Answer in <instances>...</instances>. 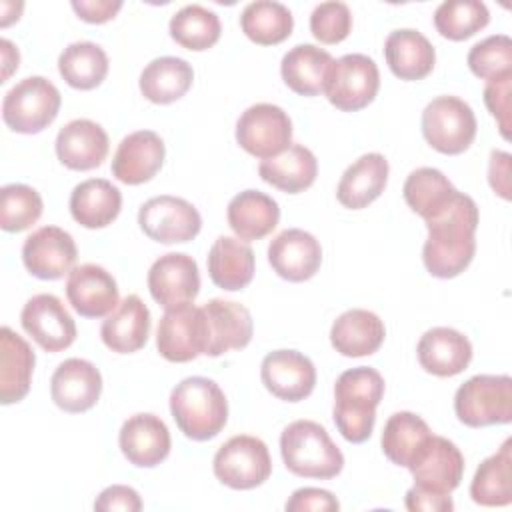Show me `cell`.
<instances>
[{"instance_id":"cell-1","label":"cell","mask_w":512,"mask_h":512,"mask_svg":"<svg viewBox=\"0 0 512 512\" xmlns=\"http://www.w3.org/2000/svg\"><path fill=\"white\" fill-rule=\"evenodd\" d=\"M478 206L462 192L432 218L424 220L428 238L422 246V262L434 278H454L462 274L476 252Z\"/></svg>"},{"instance_id":"cell-2","label":"cell","mask_w":512,"mask_h":512,"mask_svg":"<svg viewBox=\"0 0 512 512\" xmlns=\"http://www.w3.org/2000/svg\"><path fill=\"white\" fill-rule=\"evenodd\" d=\"M384 396V378L376 368L358 366L342 372L334 384L332 418L344 440L362 444L372 436L376 406Z\"/></svg>"},{"instance_id":"cell-3","label":"cell","mask_w":512,"mask_h":512,"mask_svg":"<svg viewBox=\"0 0 512 512\" xmlns=\"http://www.w3.org/2000/svg\"><path fill=\"white\" fill-rule=\"evenodd\" d=\"M170 412L186 438L204 442L218 436L226 426L228 400L214 380L190 376L172 388Z\"/></svg>"},{"instance_id":"cell-4","label":"cell","mask_w":512,"mask_h":512,"mask_svg":"<svg viewBox=\"0 0 512 512\" xmlns=\"http://www.w3.org/2000/svg\"><path fill=\"white\" fill-rule=\"evenodd\" d=\"M284 466L300 478L330 480L344 468V454L326 428L314 420H294L280 436Z\"/></svg>"},{"instance_id":"cell-5","label":"cell","mask_w":512,"mask_h":512,"mask_svg":"<svg viewBox=\"0 0 512 512\" xmlns=\"http://www.w3.org/2000/svg\"><path fill=\"white\" fill-rule=\"evenodd\" d=\"M454 412L470 428L508 424L512 420V378L508 374H478L454 394Z\"/></svg>"},{"instance_id":"cell-6","label":"cell","mask_w":512,"mask_h":512,"mask_svg":"<svg viewBox=\"0 0 512 512\" xmlns=\"http://www.w3.org/2000/svg\"><path fill=\"white\" fill-rule=\"evenodd\" d=\"M60 104V92L48 78L28 76L6 92L2 120L12 132L38 134L56 120Z\"/></svg>"},{"instance_id":"cell-7","label":"cell","mask_w":512,"mask_h":512,"mask_svg":"<svg viewBox=\"0 0 512 512\" xmlns=\"http://www.w3.org/2000/svg\"><path fill=\"white\" fill-rule=\"evenodd\" d=\"M476 116L462 98L438 96L422 112V134L440 154L456 156L470 148L476 138Z\"/></svg>"},{"instance_id":"cell-8","label":"cell","mask_w":512,"mask_h":512,"mask_svg":"<svg viewBox=\"0 0 512 512\" xmlns=\"http://www.w3.org/2000/svg\"><path fill=\"white\" fill-rule=\"evenodd\" d=\"M214 476L232 490H252L264 484L272 474L268 446L248 434L226 440L212 460Z\"/></svg>"},{"instance_id":"cell-9","label":"cell","mask_w":512,"mask_h":512,"mask_svg":"<svg viewBox=\"0 0 512 512\" xmlns=\"http://www.w3.org/2000/svg\"><path fill=\"white\" fill-rule=\"evenodd\" d=\"M378 88L380 72L376 62L366 54H344L332 62L324 94L338 110L358 112L376 98Z\"/></svg>"},{"instance_id":"cell-10","label":"cell","mask_w":512,"mask_h":512,"mask_svg":"<svg viewBox=\"0 0 512 512\" xmlns=\"http://www.w3.org/2000/svg\"><path fill=\"white\" fill-rule=\"evenodd\" d=\"M156 348L168 362H190L208 348V324L204 310L192 302L168 308L158 322Z\"/></svg>"},{"instance_id":"cell-11","label":"cell","mask_w":512,"mask_h":512,"mask_svg":"<svg viewBox=\"0 0 512 512\" xmlns=\"http://www.w3.org/2000/svg\"><path fill=\"white\" fill-rule=\"evenodd\" d=\"M292 120L276 104L260 102L246 108L236 122V142L254 158L266 160L290 146Z\"/></svg>"},{"instance_id":"cell-12","label":"cell","mask_w":512,"mask_h":512,"mask_svg":"<svg viewBox=\"0 0 512 512\" xmlns=\"http://www.w3.org/2000/svg\"><path fill=\"white\" fill-rule=\"evenodd\" d=\"M138 224L150 240L160 244H182L198 236L202 218L188 200L162 194L140 206Z\"/></svg>"},{"instance_id":"cell-13","label":"cell","mask_w":512,"mask_h":512,"mask_svg":"<svg viewBox=\"0 0 512 512\" xmlns=\"http://www.w3.org/2000/svg\"><path fill=\"white\" fill-rule=\"evenodd\" d=\"M408 470L416 488L436 494H452L460 486L464 474V456L452 440L430 434L414 454Z\"/></svg>"},{"instance_id":"cell-14","label":"cell","mask_w":512,"mask_h":512,"mask_svg":"<svg viewBox=\"0 0 512 512\" xmlns=\"http://www.w3.org/2000/svg\"><path fill=\"white\" fill-rule=\"evenodd\" d=\"M20 324L46 352L66 350L76 340L74 318L54 294L32 296L20 312Z\"/></svg>"},{"instance_id":"cell-15","label":"cell","mask_w":512,"mask_h":512,"mask_svg":"<svg viewBox=\"0 0 512 512\" xmlns=\"http://www.w3.org/2000/svg\"><path fill=\"white\" fill-rule=\"evenodd\" d=\"M78 258V248L70 232L58 226H42L34 230L22 246V262L26 270L40 280H58L70 274Z\"/></svg>"},{"instance_id":"cell-16","label":"cell","mask_w":512,"mask_h":512,"mask_svg":"<svg viewBox=\"0 0 512 512\" xmlns=\"http://www.w3.org/2000/svg\"><path fill=\"white\" fill-rule=\"evenodd\" d=\"M148 290L166 310L192 302L200 292L196 260L184 252H168L160 256L148 270Z\"/></svg>"},{"instance_id":"cell-17","label":"cell","mask_w":512,"mask_h":512,"mask_svg":"<svg viewBox=\"0 0 512 512\" xmlns=\"http://www.w3.org/2000/svg\"><path fill=\"white\" fill-rule=\"evenodd\" d=\"M264 388L284 400L300 402L308 398L316 386V368L308 356L298 350H274L260 364Z\"/></svg>"},{"instance_id":"cell-18","label":"cell","mask_w":512,"mask_h":512,"mask_svg":"<svg viewBox=\"0 0 512 512\" xmlns=\"http://www.w3.org/2000/svg\"><path fill=\"white\" fill-rule=\"evenodd\" d=\"M102 392L100 370L84 358H68L58 364L50 378V396L54 404L70 414L90 410Z\"/></svg>"},{"instance_id":"cell-19","label":"cell","mask_w":512,"mask_h":512,"mask_svg":"<svg viewBox=\"0 0 512 512\" xmlns=\"http://www.w3.org/2000/svg\"><path fill=\"white\" fill-rule=\"evenodd\" d=\"M166 148L152 130H136L122 138L112 158V176L128 186L152 180L164 164Z\"/></svg>"},{"instance_id":"cell-20","label":"cell","mask_w":512,"mask_h":512,"mask_svg":"<svg viewBox=\"0 0 512 512\" xmlns=\"http://www.w3.org/2000/svg\"><path fill=\"white\" fill-rule=\"evenodd\" d=\"M272 270L288 282L310 280L322 264V246L306 230H282L268 246Z\"/></svg>"},{"instance_id":"cell-21","label":"cell","mask_w":512,"mask_h":512,"mask_svg":"<svg viewBox=\"0 0 512 512\" xmlns=\"http://www.w3.org/2000/svg\"><path fill=\"white\" fill-rule=\"evenodd\" d=\"M118 444L124 458L138 468H154L170 454V432L156 414L130 416L118 434Z\"/></svg>"},{"instance_id":"cell-22","label":"cell","mask_w":512,"mask_h":512,"mask_svg":"<svg viewBox=\"0 0 512 512\" xmlns=\"http://www.w3.org/2000/svg\"><path fill=\"white\" fill-rule=\"evenodd\" d=\"M66 296L72 308L84 318L108 316L118 306L114 276L98 264H80L70 270Z\"/></svg>"},{"instance_id":"cell-23","label":"cell","mask_w":512,"mask_h":512,"mask_svg":"<svg viewBox=\"0 0 512 512\" xmlns=\"http://www.w3.org/2000/svg\"><path fill=\"white\" fill-rule=\"evenodd\" d=\"M208 324L206 356H222L228 350L246 348L252 340L254 324L248 308L238 302L214 298L202 306Z\"/></svg>"},{"instance_id":"cell-24","label":"cell","mask_w":512,"mask_h":512,"mask_svg":"<svg viewBox=\"0 0 512 512\" xmlns=\"http://www.w3.org/2000/svg\"><path fill=\"white\" fill-rule=\"evenodd\" d=\"M56 156L70 170L98 168L108 154L106 130L88 118L70 120L56 136Z\"/></svg>"},{"instance_id":"cell-25","label":"cell","mask_w":512,"mask_h":512,"mask_svg":"<svg viewBox=\"0 0 512 512\" xmlns=\"http://www.w3.org/2000/svg\"><path fill=\"white\" fill-rule=\"evenodd\" d=\"M416 354L426 372L448 378L468 368L472 360V344L462 332L448 326H436L420 336Z\"/></svg>"},{"instance_id":"cell-26","label":"cell","mask_w":512,"mask_h":512,"mask_svg":"<svg viewBox=\"0 0 512 512\" xmlns=\"http://www.w3.org/2000/svg\"><path fill=\"white\" fill-rule=\"evenodd\" d=\"M150 336V310L136 294H128L106 316L100 326V338L116 354H132L144 348Z\"/></svg>"},{"instance_id":"cell-27","label":"cell","mask_w":512,"mask_h":512,"mask_svg":"<svg viewBox=\"0 0 512 512\" xmlns=\"http://www.w3.org/2000/svg\"><path fill=\"white\" fill-rule=\"evenodd\" d=\"M384 336L386 328L380 316L364 308L342 312L330 328L332 348L348 358L374 354L382 346Z\"/></svg>"},{"instance_id":"cell-28","label":"cell","mask_w":512,"mask_h":512,"mask_svg":"<svg viewBox=\"0 0 512 512\" xmlns=\"http://www.w3.org/2000/svg\"><path fill=\"white\" fill-rule=\"evenodd\" d=\"M384 58L396 78L412 82L422 80L432 72L436 50L422 32L400 28L388 34L384 42Z\"/></svg>"},{"instance_id":"cell-29","label":"cell","mask_w":512,"mask_h":512,"mask_svg":"<svg viewBox=\"0 0 512 512\" xmlns=\"http://www.w3.org/2000/svg\"><path fill=\"white\" fill-rule=\"evenodd\" d=\"M388 170V160L382 154L368 152L360 156L344 170L336 186L338 202L350 210L366 208L384 192Z\"/></svg>"},{"instance_id":"cell-30","label":"cell","mask_w":512,"mask_h":512,"mask_svg":"<svg viewBox=\"0 0 512 512\" xmlns=\"http://www.w3.org/2000/svg\"><path fill=\"white\" fill-rule=\"evenodd\" d=\"M34 350L12 328L0 330V402L4 406L20 402L32 382Z\"/></svg>"},{"instance_id":"cell-31","label":"cell","mask_w":512,"mask_h":512,"mask_svg":"<svg viewBox=\"0 0 512 512\" xmlns=\"http://www.w3.org/2000/svg\"><path fill=\"white\" fill-rule=\"evenodd\" d=\"M122 208L120 190L104 178H88L74 186L70 194L72 218L90 230L112 224Z\"/></svg>"},{"instance_id":"cell-32","label":"cell","mask_w":512,"mask_h":512,"mask_svg":"<svg viewBox=\"0 0 512 512\" xmlns=\"http://www.w3.org/2000/svg\"><path fill=\"white\" fill-rule=\"evenodd\" d=\"M226 218L236 238L250 242L268 236L278 226L280 208L272 196L260 190H244L230 200Z\"/></svg>"},{"instance_id":"cell-33","label":"cell","mask_w":512,"mask_h":512,"mask_svg":"<svg viewBox=\"0 0 512 512\" xmlns=\"http://www.w3.org/2000/svg\"><path fill=\"white\" fill-rule=\"evenodd\" d=\"M258 174L266 184L286 194H298L314 184L318 162L310 148L302 144H290L280 154L262 160Z\"/></svg>"},{"instance_id":"cell-34","label":"cell","mask_w":512,"mask_h":512,"mask_svg":"<svg viewBox=\"0 0 512 512\" xmlns=\"http://www.w3.org/2000/svg\"><path fill=\"white\" fill-rule=\"evenodd\" d=\"M254 252L252 248L234 236H220L214 240L208 252L210 280L228 292L246 288L254 278Z\"/></svg>"},{"instance_id":"cell-35","label":"cell","mask_w":512,"mask_h":512,"mask_svg":"<svg viewBox=\"0 0 512 512\" xmlns=\"http://www.w3.org/2000/svg\"><path fill=\"white\" fill-rule=\"evenodd\" d=\"M332 62L334 58L330 52L314 44H298L282 56L280 74L292 92L300 96H318L324 92Z\"/></svg>"},{"instance_id":"cell-36","label":"cell","mask_w":512,"mask_h":512,"mask_svg":"<svg viewBox=\"0 0 512 512\" xmlns=\"http://www.w3.org/2000/svg\"><path fill=\"white\" fill-rule=\"evenodd\" d=\"M192 66L176 56H162L148 62L140 74L138 86L146 100L154 104H172L192 86Z\"/></svg>"},{"instance_id":"cell-37","label":"cell","mask_w":512,"mask_h":512,"mask_svg":"<svg viewBox=\"0 0 512 512\" xmlns=\"http://www.w3.org/2000/svg\"><path fill=\"white\" fill-rule=\"evenodd\" d=\"M470 496L480 506H508L512 502V440L506 438L500 450L488 456L476 470Z\"/></svg>"},{"instance_id":"cell-38","label":"cell","mask_w":512,"mask_h":512,"mask_svg":"<svg viewBox=\"0 0 512 512\" xmlns=\"http://www.w3.org/2000/svg\"><path fill=\"white\" fill-rule=\"evenodd\" d=\"M240 28L248 40L260 46H274L292 34L294 18L280 2L256 0L244 6L240 14Z\"/></svg>"},{"instance_id":"cell-39","label":"cell","mask_w":512,"mask_h":512,"mask_svg":"<svg viewBox=\"0 0 512 512\" xmlns=\"http://www.w3.org/2000/svg\"><path fill=\"white\" fill-rule=\"evenodd\" d=\"M456 192L458 190L452 186V182L438 168L430 166L412 170L402 188L410 210L424 220L438 214L456 196Z\"/></svg>"},{"instance_id":"cell-40","label":"cell","mask_w":512,"mask_h":512,"mask_svg":"<svg viewBox=\"0 0 512 512\" xmlns=\"http://www.w3.org/2000/svg\"><path fill=\"white\" fill-rule=\"evenodd\" d=\"M58 72L76 90H92L108 74V56L94 42H72L58 56Z\"/></svg>"},{"instance_id":"cell-41","label":"cell","mask_w":512,"mask_h":512,"mask_svg":"<svg viewBox=\"0 0 512 512\" xmlns=\"http://www.w3.org/2000/svg\"><path fill=\"white\" fill-rule=\"evenodd\" d=\"M430 434V426L418 414L408 410L394 412L382 430V452L392 464L408 468Z\"/></svg>"},{"instance_id":"cell-42","label":"cell","mask_w":512,"mask_h":512,"mask_svg":"<svg viewBox=\"0 0 512 512\" xmlns=\"http://www.w3.org/2000/svg\"><path fill=\"white\" fill-rule=\"evenodd\" d=\"M168 28L176 44L194 52L212 48L220 40V32H222L220 18L216 16V12L200 4H188L180 8L170 18Z\"/></svg>"},{"instance_id":"cell-43","label":"cell","mask_w":512,"mask_h":512,"mask_svg":"<svg viewBox=\"0 0 512 512\" xmlns=\"http://www.w3.org/2000/svg\"><path fill=\"white\" fill-rule=\"evenodd\" d=\"M490 22V12L484 2L480 0H446L434 12V28L440 36L460 42Z\"/></svg>"},{"instance_id":"cell-44","label":"cell","mask_w":512,"mask_h":512,"mask_svg":"<svg viewBox=\"0 0 512 512\" xmlns=\"http://www.w3.org/2000/svg\"><path fill=\"white\" fill-rule=\"evenodd\" d=\"M42 196L28 184H6L0 190V228L22 232L42 216Z\"/></svg>"},{"instance_id":"cell-45","label":"cell","mask_w":512,"mask_h":512,"mask_svg":"<svg viewBox=\"0 0 512 512\" xmlns=\"http://www.w3.org/2000/svg\"><path fill=\"white\" fill-rule=\"evenodd\" d=\"M466 62L470 72L486 82L512 72V40L506 34L488 36L470 48Z\"/></svg>"},{"instance_id":"cell-46","label":"cell","mask_w":512,"mask_h":512,"mask_svg":"<svg viewBox=\"0 0 512 512\" xmlns=\"http://www.w3.org/2000/svg\"><path fill=\"white\" fill-rule=\"evenodd\" d=\"M352 30V12L344 2H322L310 14V32L322 44H338Z\"/></svg>"},{"instance_id":"cell-47","label":"cell","mask_w":512,"mask_h":512,"mask_svg":"<svg viewBox=\"0 0 512 512\" xmlns=\"http://www.w3.org/2000/svg\"><path fill=\"white\" fill-rule=\"evenodd\" d=\"M510 94H512V72L496 76L484 86V104L488 112L496 118L498 130L504 140H510Z\"/></svg>"},{"instance_id":"cell-48","label":"cell","mask_w":512,"mask_h":512,"mask_svg":"<svg viewBox=\"0 0 512 512\" xmlns=\"http://www.w3.org/2000/svg\"><path fill=\"white\" fill-rule=\"evenodd\" d=\"M340 508L336 496L322 488H298L286 502V512H334Z\"/></svg>"},{"instance_id":"cell-49","label":"cell","mask_w":512,"mask_h":512,"mask_svg":"<svg viewBox=\"0 0 512 512\" xmlns=\"http://www.w3.org/2000/svg\"><path fill=\"white\" fill-rule=\"evenodd\" d=\"M94 510H98V512H114V510L138 512V510H142V500L132 486L112 484L98 494V498L94 500Z\"/></svg>"},{"instance_id":"cell-50","label":"cell","mask_w":512,"mask_h":512,"mask_svg":"<svg viewBox=\"0 0 512 512\" xmlns=\"http://www.w3.org/2000/svg\"><path fill=\"white\" fill-rule=\"evenodd\" d=\"M404 506L410 512H450L454 510V502L450 494H436L422 488L412 486L404 496Z\"/></svg>"},{"instance_id":"cell-51","label":"cell","mask_w":512,"mask_h":512,"mask_svg":"<svg viewBox=\"0 0 512 512\" xmlns=\"http://www.w3.org/2000/svg\"><path fill=\"white\" fill-rule=\"evenodd\" d=\"M122 8L120 0H74L72 10L90 24H104L112 20Z\"/></svg>"},{"instance_id":"cell-52","label":"cell","mask_w":512,"mask_h":512,"mask_svg":"<svg viewBox=\"0 0 512 512\" xmlns=\"http://www.w3.org/2000/svg\"><path fill=\"white\" fill-rule=\"evenodd\" d=\"M510 162L512 156L502 150H492L490 152V162H488V182L492 190L504 198L510 200Z\"/></svg>"},{"instance_id":"cell-53","label":"cell","mask_w":512,"mask_h":512,"mask_svg":"<svg viewBox=\"0 0 512 512\" xmlns=\"http://www.w3.org/2000/svg\"><path fill=\"white\" fill-rule=\"evenodd\" d=\"M0 46H2V62H4V74H2L0 82H6L8 76L12 74V70L18 68L20 54H18V48L10 40H6V38L0 40Z\"/></svg>"}]
</instances>
